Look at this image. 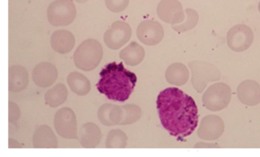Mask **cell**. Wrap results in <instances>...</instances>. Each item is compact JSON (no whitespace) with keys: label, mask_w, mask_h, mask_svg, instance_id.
<instances>
[{"label":"cell","mask_w":260,"mask_h":157,"mask_svg":"<svg viewBox=\"0 0 260 157\" xmlns=\"http://www.w3.org/2000/svg\"><path fill=\"white\" fill-rule=\"evenodd\" d=\"M162 127L170 135L185 138L191 135L199 123V110L191 96L175 87L166 88L156 100Z\"/></svg>","instance_id":"6da1fadb"},{"label":"cell","mask_w":260,"mask_h":157,"mask_svg":"<svg viewBox=\"0 0 260 157\" xmlns=\"http://www.w3.org/2000/svg\"><path fill=\"white\" fill-rule=\"evenodd\" d=\"M97 89L115 102L127 101L136 85L137 76L124 67L123 62H111L100 72Z\"/></svg>","instance_id":"7a4b0ae2"},{"label":"cell","mask_w":260,"mask_h":157,"mask_svg":"<svg viewBox=\"0 0 260 157\" xmlns=\"http://www.w3.org/2000/svg\"><path fill=\"white\" fill-rule=\"evenodd\" d=\"M101 44L95 39L83 41L74 53V62L77 68L83 71H91L98 67L103 59Z\"/></svg>","instance_id":"3957f363"},{"label":"cell","mask_w":260,"mask_h":157,"mask_svg":"<svg viewBox=\"0 0 260 157\" xmlns=\"http://www.w3.org/2000/svg\"><path fill=\"white\" fill-rule=\"evenodd\" d=\"M188 67L191 71V83L198 92H202L209 82L220 80L221 78L218 69L209 62L192 61Z\"/></svg>","instance_id":"277c9868"},{"label":"cell","mask_w":260,"mask_h":157,"mask_svg":"<svg viewBox=\"0 0 260 157\" xmlns=\"http://www.w3.org/2000/svg\"><path fill=\"white\" fill-rule=\"evenodd\" d=\"M231 88L223 82L213 84L204 93V106L211 111H219L228 106L231 100Z\"/></svg>","instance_id":"5b68a950"},{"label":"cell","mask_w":260,"mask_h":157,"mask_svg":"<svg viewBox=\"0 0 260 157\" xmlns=\"http://www.w3.org/2000/svg\"><path fill=\"white\" fill-rule=\"evenodd\" d=\"M76 15L77 9L71 0H56L48 8V21L55 27L69 25Z\"/></svg>","instance_id":"8992f818"},{"label":"cell","mask_w":260,"mask_h":157,"mask_svg":"<svg viewBox=\"0 0 260 157\" xmlns=\"http://www.w3.org/2000/svg\"><path fill=\"white\" fill-rule=\"evenodd\" d=\"M252 29L246 24H237L230 29L226 35V43L230 49L235 52L247 50L253 42Z\"/></svg>","instance_id":"52a82bcc"},{"label":"cell","mask_w":260,"mask_h":157,"mask_svg":"<svg viewBox=\"0 0 260 157\" xmlns=\"http://www.w3.org/2000/svg\"><path fill=\"white\" fill-rule=\"evenodd\" d=\"M54 127L57 134L63 138H78L77 118L71 108H63L56 113Z\"/></svg>","instance_id":"ba28073f"},{"label":"cell","mask_w":260,"mask_h":157,"mask_svg":"<svg viewBox=\"0 0 260 157\" xmlns=\"http://www.w3.org/2000/svg\"><path fill=\"white\" fill-rule=\"evenodd\" d=\"M132 33V28L127 23L122 21H115L105 33V44L112 50H118L128 42Z\"/></svg>","instance_id":"9c48e42d"},{"label":"cell","mask_w":260,"mask_h":157,"mask_svg":"<svg viewBox=\"0 0 260 157\" xmlns=\"http://www.w3.org/2000/svg\"><path fill=\"white\" fill-rule=\"evenodd\" d=\"M138 39L146 45L153 46L160 43L164 37V30L160 23L152 20L142 21L137 30Z\"/></svg>","instance_id":"30bf717a"},{"label":"cell","mask_w":260,"mask_h":157,"mask_svg":"<svg viewBox=\"0 0 260 157\" xmlns=\"http://www.w3.org/2000/svg\"><path fill=\"white\" fill-rule=\"evenodd\" d=\"M158 16L164 22L179 24L185 20V12L178 0H162L157 6Z\"/></svg>","instance_id":"8fae6325"},{"label":"cell","mask_w":260,"mask_h":157,"mask_svg":"<svg viewBox=\"0 0 260 157\" xmlns=\"http://www.w3.org/2000/svg\"><path fill=\"white\" fill-rule=\"evenodd\" d=\"M223 131V120L219 116L208 115L202 119L198 131V136L202 140L212 141L221 137Z\"/></svg>","instance_id":"7c38bea8"},{"label":"cell","mask_w":260,"mask_h":157,"mask_svg":"<svg viewBox=\"0 0 260 157\" xmlns=\"http://www.w3.org/2000/svg\"><path fill=\"white\" fill-rule=\"evenodd\" d=\"M58 73L51 62H44L38 64L32 72V79L38 86L46 88L51 86L57 80Z\"/></svg>","instance_id":"4fadbf2b"},{"label":"cell","mask_w":260,"mask_h":157,"mask_svg":"<svg viewBox=\"0 0 260 157\" xmlns=\"http://www.w3.org/2000/svg\"><path fill=\"white\" fill-rule=\"evenodd\" d=\"M239 100L247 106H255L260 103V85L254 80H245L237 87Z\"/></svg>","instance_id":"5bb4252c"},{"label":"cell","mask_w":260,"mask_h":157,"mask_svg":"<svg viewBox=\"0 0 260 157\" xmlns=\"http://www.w3.org/2000/svg\"><path fill=\"white\" fill-rule=\"evenodd\" d=\"M51 44L56 52L65 54L70 53L74 48L75 45V38L69 30H56L51 36Z\"/></svg>","instance_id":"9a60e30c"},{"label":"cell","mask_w":260,"mask_h":157,"mask_svg":"<svg viewBox=\"0 0 260 157\" xmlns=\"http://www.w3.org/2000/svg\"><path fill=\"white\" fill-rule=\"evenodd\" d=\"M9 88L13 92H19L26 88L28 83V73L22 66L10 67L9 70Z\"/></svg>","instance_id":"2e32d148"},{"label":"cell","mask_w":260,"mask_h":157,"mask_svg":"<svg viewBox=\"0 0 260 157\" xmlns=\"http://www.w3.org/2000/svg\"><path fill=\"white\" fill-rule=\"evenodd\" d=\"M122 107L112 104H105L100 107L98 117L102 123L106 126L120 124L122 120Z\"/></svg>","instance_id":"e0dca14e"},{"label":"cell","mask_w":260,"mask_h":157,"mask_svg":"<svg viewBox=\"0 0 260 157\" xmlns=\"http://www.w3.org/2000/svg\"><path fill=\"white\" fill-rule=\"evenodd\" d=\"M101 131L100 128L93 123H87L80 130L79 140L83 147H95L101 140Z\"/></svg>","instance_id":"ac0fdd59"},{"label":"cell","mask_w":260,"mask_h":157,"mask_svg":"<svg viewBox=\"0 0 260 157\" xmlns=\"http://www.w3.org/2000/svg\"><path fill=\"white\" fill-rule=\"evenodd\" d=\"M166 79L171 85H185L189 79V71L186 66L180 62H175L167 68L166 71Z\"/></svg>","instance_id":"d6986e66"},{"label":"cell","mask_w":260,"mask_h":157,"mask_svg":"<svg viewBox=\"0 0 260 157\" xmlns=\"http://www.w3.org/2000/svg\"><path fill=\"white\" fill-rule=\"evenodd\" d=\"M33 145L36 148L57 147V137L50 127L42 125L35 133Z\"/></svg>","instance_id":"ffe728a7"},{"label":"cell","mask_w":260,"mask_h":157,"mask_svg":"<svg viewBox=\"0 0 260 157\" xmlns=\"http://www.w3.org/2000/svg\"><path fill=\"white\" fill-rule=\"evenodd\" d=\"M144 56V49L136 42L131 43L120 52V58L129 66H137L141 64Z\"/></svg>","instance_id":"44dd1931"},{"label":"cell","mask_w":260,"mask_h":157,"mask_svg":"<svg viewBox=\"0 0 260 157\" xmlns=\"http://www.w3.org/2000/svg\"><path fill=\"white\" fill-rule=\"evenodd\" d=\"M68 83L71 90L78 96H86L90 91V82L79 72H74L68 76Z\"/></svg>","instance_id":"7402d4cb"},{"label":"cell","mask_w":260,"mask_h":157,"mask_svg":"<svg viewBox=\"0 0 260 157\" xmlns=\"http://www.w3.org/2000/svg\"><path fill=\"white\" fill-rule=\"evenodd\" d=\"M68 89L63 84L59 83L55 87L48 90L45 94L47 104L52 108L60 106L64 103L68 98Z\"/></svg>","instance_id":"603a6c76"},{"label":"cell","mask_w":260,"mask_h":157,"mask_svg":"<svg viewBox=\"0 0 260 157\" xmlns=\"http://www.w3.org/2000/svg\"><path fill=\"white\" fill-rule=\"evenodd\" d=\"M127 137L125 133L121 130H112L109 133L106 147L107 148H124L127 146Z\"/></svg>","instance_id":"cb8c5ba5"},{"label":"cell","mask_w":260,"mask_h":157,"mask_svg":"<svg viewBox=\"0 0 260 157\" xmlns=\"http://www.w3.org/2000/svg\"><path fill=\"white\" fill-rule=\"evenodd\" d=\"M122 120L120 125H127L135 123L141 117V109L138 105H124L122 106Z\"/></svg>","instance_id":"d4e9b609"},{"label":"cell","mask_w":260,"mask_h":157,"mask_svg":"<svg viewBox=\"0 0 260 157\" xmlns=\"http://www.w3.org/2000/svg\"><path fill=\"white\" fill-rule=\"evenodd\" d=\"M185 13H186V20L185 22L181 24L173 25V30L178 32H185L196 27L199 21V14L192 9H187L185 10Z\"/></svg>","instance_id":"484cf974"},{"label":"cell","mask_w":260,"mask_h":157,"mask_svg":"<svg viewBox=\"0 0 260 157\" xmlns=\"http://www.w3.org/2000/svg\"><path fill=\"white\" fill-rule=\"evenodd\" d=\"M129 0H106L108 9L112 12H122L128 6Z\"/></svg>","instance_id":"4316f807"},{"label":"cell","mask_w":260,"mask_h":157,"mask_svg":"<svg viewBox=\"0 0 260 157\" xmlns=\"http://www.w3.org/2000/svg\"><path fill=\"white\" fill-rule=\"evenodd\" d=\"M19 116H20V111H19V107L13 102H10V121H16L19 118Z\"/></svg>","instance_id":"83f0119b"},{"label":"cell","mask_w":260,"mask_h":157,"mask_svg":"<svg viewBox=\"0 0 260 157\" xmlns=\"http://www.w3.org/2000/svg\"><path fill=\"white\" fill-rule=\"evenodd\" d=\"M76 1H77V3H86V2H87L88 0H76Z\"/></svg>","instance_id":"f1b7e54d"},{"label":"cell","mask_w":260,"mask_h":157,"mask_svg":"<svg viewBox=\"0 0 260 157\" xmlns=\"http://www.w3.org/2000/svg\"><path fill=\"white\" fill-rule=\"evenodd\" d=\"M258 11H259V12H260V3H258Z\"/></svg>","instance_id":"f546056e"}]
</instances>
